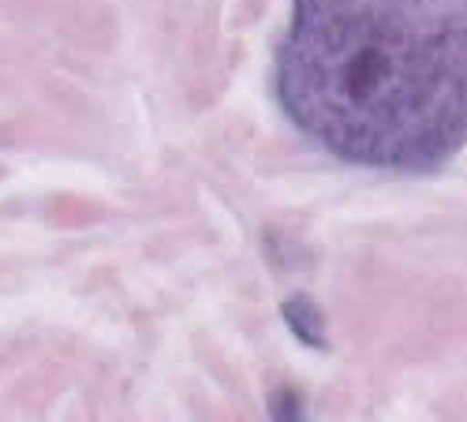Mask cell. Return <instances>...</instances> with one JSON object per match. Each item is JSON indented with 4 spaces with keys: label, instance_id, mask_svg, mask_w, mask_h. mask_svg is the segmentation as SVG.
<instances>
[{
    "label": "cell",
    "instance_id": "2",
    "mask_svg": "<svg viewBox=\"0 0 467 422\" xmlns=\"http://www.w3.org/2000/svg\"><path fill=\"white\" fill-rule=\"evenodd\" d=\"M281 314L288 322V329L306 344V348H326V318L318 311V303L310 295H292L285 299Z\"/></svg>",
    "mask_w": 467,
    "mask_h": 422
},
{
    "label": "cell",
    "instance_id": "1",
    "mask_svg": "<svg viewBox=\"0 0 467 422\" xmlns=\"http://www.w3.org/2000/svg\"><path fill=\"white\" fill-rule=\"evenodd\" d=\"M274 79L333 158L438 172L467 146V0H292Z\"/></svg>",
    "mask_w": 467,
    "mask_h": 422
}]
</instances>
